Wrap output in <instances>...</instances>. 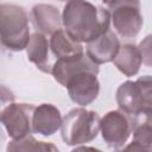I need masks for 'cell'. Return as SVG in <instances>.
I'll return each instance as SVG.
<instances>
[{"label":"cell","instance_id":"obj_9","mask_svg":"<svg viewBox=\"0 0 152 152\" xmlns=\"http://www.w3.org/2000/svg\"><path fill=\"white\" fill-rule=\"evenodd\" d=\"M119 48L120 44L116 34L110 28H108L97 38L88 43L86 55L99 65L113 61L119 51Z\"/></svg>","mask_w":152,"mask_h":152},{"label":"cell","instance_id":"obj_19","mask_svg":"<svg viewBox=\"0 0 152 152\" xmlns=\"http://www.w3.org/2000/svg\"><path fill=\"white\" fill-rule=\"evenodd\" d=\"M102 1H103L106 5H108V6H109V5H110V4H113L115 0H102Z\"/></svg>","mask_w":152,"mask_h":152},{"label":"cell","instance_id":"obj_7","mask_svg":"<svg viewBox=\"0 0 152 152\" xmlns=\"http://www.w3.org/2000/svg\"><path fill=\"white\" fill-rule=\"evenodd\" d=\"M34 106L27 103H11L2 113L1 122L5 125L12 139H20L30 135L32 129V115Z\"/></svg>","mask_w":152,"mask_h":152},{"label":"cell","instance_id":"obj_8","mask_svg":"<svg viewBox=\"0 0 152 152\" xmlns=\"http://www.w3.org/2000/svg\"><path fill=\"white\" fill-rule=\"evenodd\" d=\"M96 75L91 71H80L69 77L64 87L68 88L72 102L80 106H87L97 97L100 84Z\"/></svg>","mask_w":152,"mask_h":152},{"label":"cell","instance_id":"obj_1","mask_svg":"<svg viewBox=\"0 0 152 152\" xmlns=\"http://www.w3.org/2000/svg\"><path fill=\"white\" fill-rule=\"evenodd\" d=\"M62 21L71 38L89 43L109 28L110 13L86 0H69L63 8Z\"/></svg>","mask_w":152,"mask_h":152},{"label":"cell","instance_id":"obj_15","mask_svg":"<svg viewBox=\"0 0 152 152\" xmlns=\"http://www.w3.org/2000/svg\"><path fill=\"white\" fill-rule=\"evenodd\" d=\"M49 45L57 59H69L84 53L82 44L71 38L65 31L61 28L51 34Z\"/></svg>","mask_w":152,"mask_h":152},{"label":"cell","instance_id":"obj_4","mask_svg":"<svg viewBox=\"0 0 152 152\" xmlns=\"http://www.w3.org/2000/svg\"><path fill=\"white\" fill-rule=\"evenodd\" d=\"M116 102L120 109L129 116L151 108V77L147 75L135 82L122 83L116 91Z\"/></svg>","mask_w":152,"mask_h":152},{"label":"cell","instance_id":"obj_5","mask_svg":"<svg viewBox=\"0 0 152 152\" xmlns=\"http://www.w3.org/2000/svg\"><path fill=\"white\" fill-rule=\"evenodd\" d=\"M109 10L114 30L120 37L129 39L139 33L142 26L139 0H115Z\"/></svg>","mask_w":152,"mask_h":152},{"label":"cell","instance_id":"obj_10","mask_svg":"<svg viewBox=\"0 0 152 152\" xmlns=\"http://www.w3.org/2000/svg\"><path fill=\"white\" fill-rule=\"evenodd\" d=\"M80 71H91L97 74L99 65L94 63L86 53H83L78 57L69 59H57L55 64L51 66V74L53 75L55 80L63 87L65 86L69 77Z\"/></svg>","mask_w":152,"mask_h":152},{"label":"cell","instance_id":"obj_3","mask_svg":"<svg viewBox=\"0 0 152 152\" xmlns=\"http://www.w3.org/2000/svg\"><path fill=\"white\" fill-rule=\"evenodd\" d=\"M61 127L66 145L87 144L96 138L100 131V118L96 112L75 108L65 115Z\"/></svg>","mask_w":152,"mask_h":152},{"label":"cell","instance_id":"obj_18","mask_svg":"<svg viewBox=\"0 0 152 152\" xmlns=\"http://www.w3.org/2000/svg\"><path fill=\"white\" fill-rule=\"evenodd\" d=\"M13 101H14L13 93L8 88H6L5 86H1L0 84V120H1V116H2L4 110L11 103H13Z\"/></svg>","mask_w":152,"mask_h":152},{"label":"cell","instance_id":"obj_12","mask_svg":"<svg viewBox=\"0 0 152 152\" xmlns=\"http://www.w3.org/2000/svg\"><path fill=\"white\" fill-rule=\"evenodd\" d=\"M133 141L125 150H146L152 146V128H151V108H145L133 116Z\"/></svg>","mask_w":152,"mask_h":152},{"label":"cell","instance_id":"obj_6","mask_svg":"<svg viewBox=\"0 0 152 152\" xmlns=\"http://www.w3.org/2000/svg\"><path fill=\"white\" fill-rule=\"evenodd\" d=\"M133 120L122 110H113L107 113L100 120V129L102 138L109 147H121L132 133Z\"/></svg>","mask_w":152,"mask_h":152},{"label":"cell","instance_id":"obj_17","mask_svg":"<svg viewBox=\"0 0 152 152\" xmlns=\"http://www.w3.org/2000/svg\"><path fill=\"white\" fill-rule=\"evenodd\" d=\"M7 150L8 151H49V150L56 151L57 147L51 144H46L44 141H37L31 135H26L20 139H13L8 144Z\"/></svg>","mask_w":152,"mask_h":152},{"label":"cell","instance_id":"obj_11","mask_svg":"<svg viewBox=\"0 0 152 152\" xmlns=\"http://www.w3.org/2000/svg\"><path fill=\"white\" fill-rule=\"evenodd\" d=\"M62 125V116L53 104L43 103L34 108L32 115V129L43 135L53 134Z\"/></svg>","mask_w":152,"mask_h":152},{"label":"cell","instance_id":"obj_16","mask_svg":"<svg viewBox=\"0 0 152 152\" xmlns=\"http://www.w3.org/2000/svg\"><path fill=\"white\" fill-rule=\"evenodd\" d=\"M141 61H142V55L140 50L131 44H126L119 48V51L113 59L116 68L126 76L135 75L139 71Z\"/></svg>","mask_w":152,"mask_h":152},{"label":"cell","instance_id":"obj_13","mask_svg":"<svg viewBox=\"0 0 152 152\" xmlns=\"http://www.w3.org/2000/svg\"><path fill=\"white\" fill-rule=\"evenodd\" d=\"M31 19L33 26L43 34H52L61 28L59 11L52 5H36L31 11Z\"/></svg>","mask_w":152,"mask_h":152},{"label":"cell","instance_id":"obj_20","mask_svg":"<svg viewBox=\"0 0 152 152\" xmlns=\"http://www.w3.org/2000/svg\"><path fill=\"white\" fill-rule=\"evenodd\" d=\"M61 1H69V0H61Z\"/></svg>","mask_w":152,"mask_h":152},{"label":"cell","instance_id":"obj_14","mask_svg":"<svg viewBox=\"0 0 152 152\" xmlns=\"http://www.w3.org/2000/svg\"><path fill=\"white\" fill-rule=\"evenodd\" d=\"M49 42L45 34L40 32L33 33L26 45L28 59L43 72H51L50 53H49Z\"/></svg>","mask_w":152,"mask_h":152},{"label":"cell","instance_id":"obj_2","mask_svg":"<svg viewBox=\"0 0 152 152\" xmlns=\"http://www.w3.org/2000/svg\"><path fill=\"white\" fill-rule=\"evenodd\" d=\"M30 39L28 17L25 10L17 5H0V42L13 51L26 48Z\"/></svg>","mask_w":152,"mask_h":152}]
</instances>
